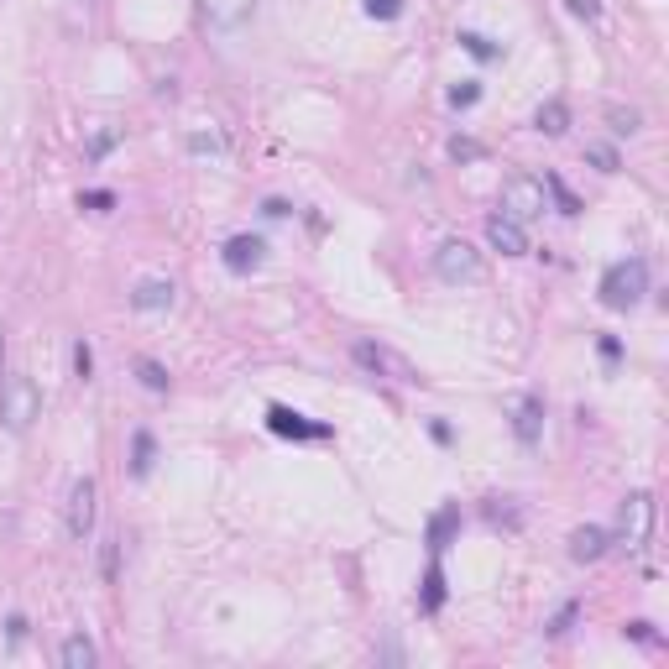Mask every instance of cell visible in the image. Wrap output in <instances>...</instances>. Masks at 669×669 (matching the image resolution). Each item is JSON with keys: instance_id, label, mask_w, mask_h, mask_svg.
Wrapping results in <instances>:
<instances>
[{"instance_id": "25", "label": "cell", "mask_w": 669, "mask_h": 669, "mask_svg": "<svg viewBox=\"0 0 669 669\" xmlns=\"http://www.w3.org/2000/svg\"><path fill=\"white\" fill-rule=\"evenodd\" d=\"M544 189H549V194H555V199H560V210H565V215H581V199H575V194L565 189V183H560L555 173H549V178H544Z\"/></svg>"}, {"instance_id": "38", "label": "cell", "mask_w": 669, "mask_h": 669, "mask_svg": "<svg viewBox=\"0 0 669 669\" xmlns=\"http://www.w3.org/2000/svg\"><path fill=\"white\" fill-rule=\"evenodd\" d=\"M0 366H6V330H0Z\"/></svg>"}, {"instance_id": "4", "label": "cell", "mask_w": 669, "mask_h": 669, "mask_svg": "<svg viewBox=\"0 0 669 669\" xmlns=\"http://www.w3.org/2000/svg\"><path fill=\"white\" fill-rule=\"evenodd\" d=\"M649 534H654V497L649 492H628V497H622V507H617V534H612V544L643 549V544H649Z\"/></svg>"}, {"instance_id": "20", "label": "cell", "mask_w": 669, "mask_h": 669, "mask_svg": "<svg viewBox=\"0 0 669 669\" xmlns=\"http://www.w3.org/2000/svg\"><path fill=\"white\" fill-rule=\"evenodd\" d=\"M460 48H466L471 58H481V63H497L502 58V48L492 37H481V32H460Z\"/></svg>"}, {"instance_id": "29", "label": "cell", "mask_w": 669, "mask_h": 669, "mask_svg": "<svg viewBox=\"0 0 669 669\" xmlns=\"http://www.w3.org/2000/svg\"><path fill=\"white\" fill-rule=\"evenodd\" d=\"M476 100H481V84H476V79H466V84L450 89V105H455V110H471Z\"/></svg>"}, {"instance_id": "7", "label": "cell", "mask_w": 669, "mask_h": 669, "mask_svg": "<svg viewBox=\"0 0 669 669\" xmlns=\"http://www.w3.org/2000/svg\"><path fill=\"white\" fill-rule=\"evenodd\" d=\"M267 429L278 434V440H330V424H314V419H304L298 408H288V403H272L267 408Z\"/></svg>"}, {"instance_id": "32", "label": "cell", "mask_w": 669, "mask_h": 669, "mask_svg": "<svg viewBox=\"0 0 669 669\" xmlns=\"http://www.w3.org/2000/svg\"><path fill=\"white\" fill-rule=\"evenodd\" d=\"M79 204H84V210H110L115 194L110 189H89V194H79Z\"/></svg>"}, {"instance_id": "22", "label": "cell", "mask_w": 669, "mask_h": 669, "mask_svg": "<svg viewBox=\"0 0 669 669\" xmlns=\"http://www.w3.org/2000/svg\"><path fill=\"white\" fill-rule=\"evenodd\" d=\"M136 377H142V387H147V392H168V372H163V366H157L152 356L136 361Z\"/></svg>"}, {"instance_id": "10", "label": "cell", "mask_w": 669, "mask_h": 669, "mask_svg": "<svg viewBox=\"0 0 669 669\" xmlns=\"http://www.w3.org/2000/svg\"><path fill=\"white\" fill-rule=\"evenodd\" d=\"M513 434H518V445L534 450L539 445V434H544V398L539 392H523V398H513Z\"/></svg>"}, {"instance_id": "36", "label": "cell", "mask_w": 669, "mask_h": 669, "mask_svg": "<svg viewBox=\"0 0 669 669\" xmlns=\"http://www.w3.org/2000/svg\"><path fill=\"white\" fill-rule=\"evenodd\" d=\"M628 638H638V643H659V638L649 633V622H628Z\"/></svg>"}, {"instance_id": "27", "label": "cell", "mask_w": 669, "mask_h": 669, "mask_svg": "<svg viewBox=\"0 0 669 669\" xmlns=\"http://www.w3.org/2000/svg\"><path fill=\"white\" fill-rule=\"evenodd\" d=\"M586 163H596V173H617V168H622V163H617V152H612V147H602V142L586 147Z\"/></svg>"}, {"instance_id": "19", "label": "cell", "mask_w": 669, "mask_h": 669, "mask_svg": "<svg viewBox=\"0 0 669 669\" xmlns=\"http://www.w3.org/2000/svg\"><path fill=\"white\" fill-rule=\"evenodd\" d=\"M58 659H63V669H89L100 654H95V643H89L84 633H74V638H68L63 649H58Z\"/></svg>"}, {"instance_id": "26", "label": "cell", "mask_w": 669, "mask_h": 669, "mask_svg": "<svg viewBox=\"0 0 669 669\" xmlns=\"http://www.w3.org/2000/svg\"><path fill=\"white\" fill-rule=\"evenodd\" d=\"M189 152H199V157H204V152H210V157H220V152H225L220 131H194V136H189Z\"/></svg>"}, {"instance_id": "21", "label": "cell", "mask_w": 669, "mask_h": 669, "mask_svg": "<svg viewBox=\"0 0 669 669\" xmlns=\"http://www.w3.org/2000/svg\"><path fill=\"white\" fill-rule=\"evenodd\" d=\"M115 575H121V539H105L100 544V581L115 586Z\"/></svg>"}, {"instance_id": "30", "label": "cell", "mask_w": 669, "mask_h": 669, "mask_svg": "<svg viewBox=\"0 0 669 669\" xmlns=\"http://www.w3.org/2000/svg\"><path fill=\"white\" fill-rule=\"evenodd\" d=\"M366 16H377V21H398V16H403V0H366Z\"/></svg>"}, {"instance_id": "24", "label": "cell", "mask_w": 669, "mask_h": 669, "mask_svg": "<svg viewBox=\"0 0 669 669\" xmlns=\"http://www.w3.org/2000/svg\"><path fill=\"white\" fill-rule=\"evenodd\" d=\"M607 121H612V131H617V136H633V131L643 126V115H638V110H622V105H612V110H607Z\"/></svg>"}, {"instance_id": "3", "label": "cell", "mask_w": 669, "mask_h": 669, "mask_svg": "<svg viewBox=\"0 0 669 669\" xmlns=\"http://www.w3.org/2000/svg\"><path fill=\"white\" fill-rule=\"evenodd\" d=\"M549 210V189H544V178H534V173H513L502 183V215H513L518 225H528V220H539Z\"/></svg>"}, {"instance_id": "34", "label": "cell", "mask_w": 669, "mask_h": 669, "mask_svg": "<svg viewBox=\"0 0 669 669\" xmlns=\"http://www.w3.org/2000/svg\"><path fill=\"white\" fill-rule=\"evenodd\" d=\"M565 6H570L575 16H586V21H596V16H602V6H596V0H565Z\"/></svg>"}, {"instance_id": "1", "label": "cell", "mask_w": 669, "mask_h": 669, "mask_svg": "<svg viewBox=\"0 0 669 669\" xmlns=\"http://www.w3.org/2000/svg\"><path fill=\"white\" fill-rule=\"evenodd\" d=\"M649 293V262L643 257H622L602 272V304L607 309H638Z\"/></svg>"}, {"instance_id": "33", "label": "cell", "mask_w": 669, "mask_h": 669, "mask_svg": "<svg viewBox=\"0 0 669 669\" xmlns=\"http://www.w3.org/2000/svg\"><path fill=\"white\" fill-rule=\"evenodd\" d=\"M115 142H121V136H115V131H100L95 142H89V163H100V157H105V152H110Z\"/></svg>"}, {"instance_id": "35", "label": "cell", "mask_w": 669, "mask_h": 669, "mask_svg": "<svg viewBox=\"0 0 669 669\" xmlns=\"http://www.w3.org/2000/svg\"><path fill=\"white\" fill-rule=\"evenodd\" d=\"M262 215H267V220H283V215H293V210H288L283 199H267V204H262Z\"/></svg>"}, {"instance_id": "17", "label": "cell", "mask_w": 669, "mask_h": 669, "mask_svg": "<svg viewBox=\"0 0 669 669\" xmlns=\"http://www.w3.org/2000/svg\"><path fill=\"white\" fill-rule=\"evenodd\" d=\"M534 126H539L544 136H565V131H570V105H565V100H544L539 115H534Z\"/></svg>"}, {"instance_id": "18", "label": "cell", "mask_w": 669, "mask_h": 669, "mask_svg": "<svg viewBox=\"0 0 669 669\" xmlns=\"http://www.w3.org/2000/svg\"><path fill=\"white\" fill-rule=\"evenodd\" d=\"M152 455H157L152 429H136V434H131V476H136V481L152 476Z\"/></svg>"}, {"instance_id": "11", "label": "cell", "mask_w": 669, "mask_h": 669, "mask_svg": "<svg viewBox=\"0 0 669 669\" xmlns=\"http://www.w3.org/2000/svg\"><path fill=\"white\" fill-rule=\"evenodd\" d=\"M487 241H492V251H502V257H528V236H523V225L513 215H492L487 220Z\"/></svg>"}, {"instance_id": "31", "label": "cell", "mask_w": 669, "mask_h": 669, "mask_svg": "<svg viewBox=\"0 0 669 669\" xmlns=\"http://www.w3.org/2000/svg\"><path fill=\"white\" fill-rule=\"evenodd\" d=\"M575 612H581V607H575V602H565V607H560L555 617H549V628H544V633H549V638H560V633H570V622H575Z\"/></svg>"}, {"instance_id": "8", "label": "cell", "mask_w": 669, "mask_h": 669, "mask_svg": "<svg viewBox=\"0 0 669 669\" xmlns=\"http://www.w3.org/2000/svg\"><path fill=\"white\" fill-rule=\"evenodd\" d=\"M68 534H74L79 544L95 534V481L79 476L74 487H68Z\"/></svg>"}, {"instance_id": "2", "label": "cell", "mask_w": 669, "mask_h": 669, "mask_svg": "<svg viewBox=\"0 0 669 669\" xmlns=\"http://www.w3.org/2000/svg\"><path fill=\"white\" fill-rule=\"evenodd\" d=\"M37 413H42V392L32 377H0V424L11 434H27Z\"/></svg>"}, {"instance_id": "14", "label": "cell", "mask_w": 669, "mask_h": 669, "mask_svg": "<svg viewBox=\"0 0 669 669\" xmlns=\"http://www.w3.org/2000/svg\"><path fill=\"white\" fill-rule=\"evenodd\" d=\"M204 16L215 21V27H241V21L257 11V0H199Z\"/></svg>"}, {"instance_id": "5", "label": "cell", "mask_w": 669, "mask_h": 669, "mask_svg": "<svg viewBox=\"0 0 669 669\" xmlns=\"http://www.w3.org/2000/svg\"><path fill=\"white\" fill-rule=\"evenodd\" d=\"M351 356H356V366H361V372H372V377L419 382V366H413L408 356H398L392 345H382V340H356V345H351Z\"/></svg>"}, {"instance_id": "28", "label": "cell", "mask_w": 669, "mask_h": 669, "mask_svg": "<svg viewBox=\"0 0 669 669\" xmlns=\"http://www.w3.org/2000/svg\"><path fill=\"white\" fill-rule=\"evenodd\" d=\"M74 377H79V382L95 377V351H89V340H79V345H74Z\"/></svg>"}, {"instance_id": "16", "label": "cell", "mask_w": 669, "mask_h": 669, "mask_svg": "<svg viewBox=\"0 0 669 669\" xmlns=\"http://www.w3.org/2000/svg\"><path fill=\"white\" fill-rule=\"evenodd\" d=\"M445 607V570H440V555L429 560V570H424V596H419V612H440Z\"/></svg>"}, {"instance_id": "9", "label": "cell", "mask_w": 669, "mask_h": 669, "mask_svg": "<svg viewBox=\"0 0 669 669\" xmlns=\"http://www.w3.org/2000/svg\"><path fill=\"white\" fill-rule=\"evenodd\" d=\"M262 257H267V241L262 236H251V230H241V236H230L225 246H220V262L230 267V272H257L262 267Z\"/></svg>"}, {"instance_id": "15", "label": "cell", "mask_w": 669, "mask_h": 669, "mask_svg": "<svg viewBox=\"0 0 669 669\" xmlns=\"http://www.w3.org/2000/svg\"><path fill=\"white\" fill-rule=\"evenodd\" d=\"M455 528H460V507H440V513L429 518V555H445Z\"/></svg>"}, {"instance_id": "6", "label": "cell", "mask_w": 669, "mask_h": 669, "mask_svg": "<svg viewBox=\"0 0 669 669\" xmlns=\"http://www.w3.org/2000/svg\"><path fill=\"white\" fill-rule=\"evenodd\" d=\"M481 251L471 246V241H445L440 251H434V278L440 283H450V288H460V283H481Z\"/></svg>"}, {"instance_id": "37", "label": "cell", "mask_w": 669, "mask_h": 669, "mask_svg": "<svg viewBox=\"0 0 669 669\" xmlns=\"http://www.w3.org/2000/svg\"><path fill=\"white\" fill-rule=\"evenodd\" d=\"M602 356H607V361H617V356H622V345H617L612 335H602Z\"/></svg>"}, {"instance_id": "12", "label": "cell", "mask_w": 669, "mask_h": 669, "mask_svg": "<svg viewBox=\"0 0 669 669\" xmlns=\"http://www.w3.org/2000/svg\"><path fill=\"white\" fill-rule=\"evenodd\" d=\"M173 283L168 278H142V283H136L131 288V309L136 314H157V309H173Z\"/></svg>"}, {"instance_id": "13", "label": "cell", "mask_w": 669, "mask_h": 669, "mask_svg": "<svg viewBox=\"0 0 669 669\" xmlns=\"http://www.w3.org/2000/svg\"><path fill=\"white\" fill-rule=\"evenodd\" d=\"M607 549H612V534H607V528H591V523H586V528H575V534H570V560H581V565H596Z\"/></svg>"}, {"instance_id": "23", "label": "cell", "mask_w": 669, "mask_h": 669, "mask_svg": "<svg viewBox=\"0 0 669 669\" xmlns=\"http://www.w3.org/2000/svg\"><path fill=\"white\" fill-rule=\"evenodd\" d=\"M450 157H455V163H481L487 147H481L476 136H450Z\"/></svg>"}]
</instances>
